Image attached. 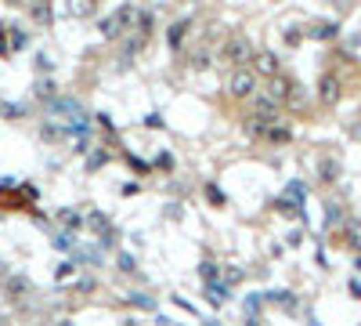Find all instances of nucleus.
I'll list each match as a JSON object with an SVG mask.
<instances>
[{
  "label": "nucleus",
  "instance_id": "nucleus-1",
  "mask_svg": "<svg viewBox=\"0 0 361 326\" xmlns=\"http://www.w3.org/2000/svg\"><path fill=\"white\" fill-rule=\"evenodd\" d=\"M253 44H250V36H242V33H231L228 40L221 44V62L224 66H231V73L235 69H246L250 62H253Z\"/></svg>",
  "mask_w": 361,
  "mask_h": 326
},
{
  "label": "nucleus",
  "instance_id": "nucleus-2",
  "mask_svg": "<svg viewBox=\"0 0 361 326\" xmlns=\"http://www.w3.org/2000/svg\"><path fill=\"white\" fill-rule=\"evenodd\" d=\"M131 18H134V8H116L109 18H101V36H105V40L123 36V29L131 26Z\"/></svg>",
  "mask_w": 361,
  "mask_h": 326
},
{
  "label": "nucleus",
  "instance_id": "nucleus-3",
  "mask_svg": "<svg viewBox=\"0 0 361 326\" xmlns=\"http://www.w3.org/2000/svg\"><path fill=\"white\" fill-rule=\"evenodd\" d=\"M228 95L231 98H253L256 95V73L253 69H235L228 80Z\"/></svg>",
  "mask_w": 361,
  "mask_h": 326
},
{
  "label": "nucleus",
  "instance_id": "nucleus-4",
  "mask_svg": "<svg viewBox=\"0 0 361 326\" xmlns=\"http://www.w3.org/2000/svg\"><path fill=\"white\" fill-rule=\"evenodd\" d=\"M340 95H343V84H340L336 73H321V80H318V102L321 105H336Z\"/></svg>",
  "mask_w": 361,
  "mask_h": 326
},
{
  "label": "nucleus",
  "instance_id": "nucleus-5",
  "mask_svg": "<svg viewBox=\"0 0 361 326\" xmlns=\"http://www.w3.org/2000/svg\"><path fill=\"white\" fill-rule=\"evenodd\" d=\"M253 73L256 77H267V80H278L282 77V62L275 51H256L253 55Z\"/></svg>",
  "mask_w": 361,
  "mask_h": 326
},
{
  "label": "nucleus",
  "instance_id": "nucleus-6",
  "mask_svg": "<svg viewBox=\"0 0 361 326\" xmlns=\"http://www.w3.org/2000/svg\"><path fill=\"white\" fill-rule=\"evenodd\" d=\"M253 120H264V123H278V105L271 102L267 95H253Z\"/></svg>",
  "mask_w": 361,
  "mask_h": 326
},
{
  "label": "nucleus",
  "instance_id": "nucleus-7",
  "mask_svg": "<svg viewBox=\"0 0 361 326\" xmlns=\"http://www.w3.org/2000/svg\"><path fill=\"white\" fill-rule=\"evenodd\" d=\"M318 178L325 181V185L336 181V178H340V160H336V156H325V160H321V163H318Z\"/></svg>",
  "mask_w": 361,
  "mask_h": 326
},
{
  "label": "nucleus",
  "instance_id": "nucleus-8",
  "mask_svg": "<svg viewBox=\"0 0 361 326\" xmlns=\"http://www.w3.org/2000/svg\"><path fill=\"white\" fill-rule=\"evenodd\" d=\"M264 138H267L271 145H286L289 138H293V131L286 127V123H271V127H267V134H264Z\"/></svg>",
  "mask_w": 361,
  "mask_h": 326
},
{
  "label": "nucleus",
  "instance_id": "nucleus-9",
  "mask_svg": "<svg viewBox=\"0 0 361 326\" xmlns=\"http://www.w3.org/2000/svg\"><path fill=\"white\" fill-rule=\"evenodd\" d=\"M29 15H33V22H40V26H51V22H55V8L51 4H33Z\"/></svg>",
  "mask_w": 361,
  "mask_h": 326
},
{
  "label": "nucleus",
  "instance_id": "nucleus-10",
  "mask_svg": "<svg viewBox=\"0 0 361 326\" xmlns=\"http://www.w3.org/2000/svg\"><path fill=\"white\" fill-rule=\"evenodd\" d=\"M188 26H191V22H188V18H180V22H174V26H170V33H166V40H170V47H180V40H185V33H188Z\"/></svg>",
  "mask_w": 361,
  "mask_h": 326
},
{
  "label": "nucleus",
  "instance_id": "nucleus-11",
  "mask_svg": "<svg viewBox=\"0 0 361 326\" xmlns=\"http://www.w3.org/2000/svg\"><path fill=\"white\" fill-rule=\"evenodd\" d=\"M311 36L315 40H332L336 36V22H318V26H311Z\"/></svg>",
  "mask_w": 361,
  "mask_h": 326
},
{
  "label": "nucleus",
  "instance_id": "nucleus-12",
  "mask_svg": "<svg viewBox=\"0 0 361 326\" xmlns=\"http://www.w3.org/2000/svg\"><path fill=\"white\" fill-rule=\"evenodd\" d=\"M25 290H29V279H25V275H11L8 279V297H22Z\"/></svg>",
  "mask_w": 361,
  "mask_h": 326
},
{
  "label": "nucleus",
  "instance_id": "nucleus-13",
  "mask_svg": "<svg viewBox=\"0 0 361 326\" xmlns=\"http://www.w3.org/2000/svg\"><path fill=\"white\" fill-rule=\"evenodd\" d=\"M8 33H11V36H8V47H11V51H18V47H25V44H29V33H22L18 26H11Z\"/></svg>",
  "mask_w": 361,
  "mask_h": 326
},
{
  "label": "nucleus",
  "instance_id": "nucleus-14",
  "mask_svg": "<svg viewBox=\"0 0 361 326\" xmlns=\"http://www.w3.org/2000/svg\"><path fill=\"white\" fill-rule=\"evenodd\" d=\"M242 279V268L239 265H221V283L231 286V283H239Z\"/></svg>",
  "mask_w": 361,
  "mask_h": 326
},
{
  "label": "nucleus",
  "instance_id": "nucleus-15",
  "mask_svg": "<svg viewBox=\"0 0 361 326\" xmlns=\"http://www.w3.org/2000/svg\"><path fill=\"white\" fill-rule=\"evenodd\" d=\"M69 11H72L76 18H87V15H94V4H90V0H76Z\"/></svg>",
  "mask_w": 361,
  "mask_h": 326
},
{
  "label": "nucleus",
  "instance_id": "nucleus-16",
  "mask_svg": "<svg viewBox=\"0 0 361 326\" xmlns=\"http://www.w3.org/2000/svg\"><path fill=\"white\" fill-rule=\"evenodd\" d=\"M286 105H304V87L300 84H289V98H286Z\"/></svg>",
  "mask_w": 361,
  "mask_h": 326
},
{
  "label": "nucleus",
  "instance_id": "nucleus-17",
  "mask_svg": "<svg viewBox=\"0 0 361 326\" xmlns=\"http://www.w3.org/2000/svg\"><path fill=\"white\" fill-rule=\"evenodd\" d=\"M87 221H90V225H94V229H98V232H105V240H109V221H105V214H98V210H94V214H90Z\"/></svg>",
  "mask_w": 361,
  "mask_h": 326
},
{
  "label": "nucleus",
  "instance_id": "nucleus-18",
  "mask_svg": "<svg viewBox=\"0 0 361 326\" xmlns=\"http://www.w3.org/2000/svg\"><path fill=\"white\" fill-rule=\"evenodd\" d=\"M271 297H275L278 305H286V308H296V301H293V294H289V290H275Z\"/></svg>",
  "mask_w": 361,
  "mask_h": 326
},
{
  "label": "nucleus",
  "instance_id": "nucleus-19",
  "mask_svg": "<svg viewBox=\"0 0 361 326\" xmlns=\"http://www.w3.org/2000/svg\"><path fill=\"white\" fill-rule=\"evenodd\" d=\"M36 95H40V98H55V84L40 80V84H36Z\"/></svg>",
  "mask_w": 361,
  "mask_h": 326
},
{
  "label": "nucleus",
  "instance_id": "nucleus-20",
  "mask_svg": "<svg viewBox=\"0 0 361 326\" xmlns=\"http://www.w3.org/2000/svg\"><path fill=\"white\" fill-rule=\"evenodd\" d=\"M58 218H62V221H66V225H83V221H80V214H72V210H62V214H58Z\"/></svg>",
  "mask_w": 361,
  "mask_h": 326
},
{
  "label": "nucleus",
  "instance_id": "nucleus-21",
  "mask_svg": "<svg viewBox=\"0 0 361 326\" xmlns=\"http://www.w3.org/2000/svg\"><path fill=\"white\" fill-rule=\"evenodd\" d=\"M120 265H123V272H134V258H131V254H123V258H120Z\"/></svg>",
  "mask_w": 361,
  "mask_h": 326
},
{
  "label": "nucleus",
  "instance_id": "nucleus-22",
  "mask_svg": "<svg viewBox=\"0 0 361 326\" xmlns=\"http://www.w3.org/2000/svg\"><path fill=\"white\" fill-rule=\"evenodd\" d=\"M4 55H11V47H8V40H4V26H0V58Z\"/></svg>",
  "mask_w": 361,
  "mask_h": 326
},
{
  "label": "nucleus",
  "instance_id": "nucleus-23",
  "mask_svg": "<svg viewBox=\"0 0 361 326\" xmlns=\"http://www.w3.org/2000/svg\"><path fill=\"white\" fill-rule=\"evenodd\" d=\"M206 196H210V199H213V203H224V196H221V192H217V189H213V185H210V189H206Z\"/></svg>",
  "mask_w": 361,
  "mask_h": 326
},
{
  "label": "nucleus",
  "instance_id": "nucleus-24",
  "mask_svg": "<svg viewBox=\"0 0 361 326\" xmlns=\"http://www.w3.org/2000/svg\"><path fill=\"white\" fill-rule=\"evenodd\" d=\"M58 326H72V323H69V319H66V323H58Z\"/></svg>",
  "mask_w": 361,
  "mask_h": 326
}]
</instances>
